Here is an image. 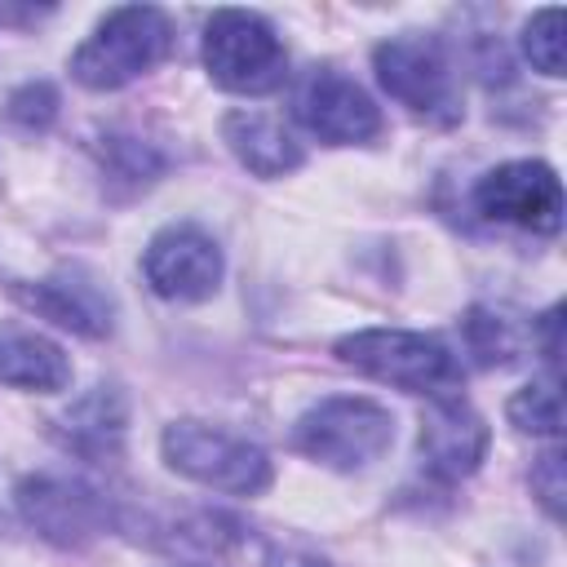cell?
I'll return each mask as SVG.
<instances>
[{
  "mask_svg": "<svg viewBox=\"0 0 567 567\" xmlns=\"http://www.w3.org/2000/svg\"><path fill=\"white\" fill-rule=\"evenodd\" d=\"M377 84L416 120L452 128L465 115V93L447 44L430 31H399L372 49Z\"/></svg>",
  "mask_w": 567,
  "mask_h": 567,
  "instance_id": "4",
  "label": "cell"
},
{
  "mask_svg": "<svg viewBox=\"0 0 567 567\" xmlns=\"http://www.w3.org/2000/svg\"><path fill=\"white\" fill-rule=\"evenodd\" d=\"M461 341L478 368H509L523 359V328L496 306H470L461 319Z\"/></svg>",
  "mask_w": 567,
  "mask_h": 567,
  "instance_id": "16",
  "label": "cell"
},
{
  "mask_svg": "<svg viewBox=\"0 0 567 567\" xmlns=\"http://www.w3.org/2000/svg\"><path fill=\"white\" fill-rule=\"evenodd\" d=\"M204 71L235 97H266L288 80V53L275 27L252 9H217L199 40Z\"/></svg>",
  "mask_w": 567,
  "mask_h": 567,
  "instance_id": "6",
  "label": "cell"
},
{
  "mask_svg": "<svg viewBox=\"0 0 567 567\" xmlns=\"http://www.w3.org/2000/svg\"><path fill=\"white\" fill-rule=\"evenodd\" d=\"M22 523L58 549H84L106 532V501L71 474H27L13 487Z\"/></svg>",
  "mask_w": 567,
  "mask_h": 567,
  "instance_id": "10",
  "label": "cell"
},
{
  "mask_svg": "<svg viewBox=\"0 0 567 567\" xmlns=\"http://www.w3.org/2000/svg\"><path fill=\"white\" fill-rule=\"evenodd\" d=\"M0 385L22 394H58L71 385V359L53 337L22 323H0Z\"/></svg>",
  "mask_w": 567,
  "mask_h": 567,
  "instance_id": "14",
  "label": "cell"
},
{
  "mask_svg": "<svg viewBox=\"0 0 567 567\" xmlns=\"http://www.w3.org/2000/svg\"><path fill=\"white\" fill-rule=\"evenodd\" d=\"M275 567H328L319 554H306V549H284L279 558H275Z\"/></svg>",
  "mask_w": 567,
  "mask_h": 567,
  "instance_id": "22",
  "label": "cell"
},
{
  "mask_svg": "<svg viewBox=\"0 0 567 567\" xmlns=\"http://www.w3.org/2000/svg\"><path fill=\"white\" fill-rule=\"evenodd\" d=\"M505 416L518 434H540V439H558L563 430V403H558V390L554 381H532L523 385L509 403H505Z\"/></svg>",
  "mask_w": 567,
  "mask_h": 567,
  "instance_id": "17",
  "label": "cell"
},
{
  "mask_svg": "<svg viewBox=\"0 0 567 567\" xmlns=\"http://www.w3.org/2000/svg\"><path fill=\"white\" fill-rule=\"evenodd\" d=\"M532 487H536L540 505L558 518V514H563V496H567V483H563V452H545V456L532 465Z\"/></svg>",
  "mask_w": 567,
  "mask_h": 567,
  "instance_id": "21",
  "label": "cell"
},
{
  "mask_svg": "<svg viewBox=\"0 0 567 567\" xmlns=\"http://www.w3.org/2000/svg\"><path fill=\"white\" fill-rule=\"evenodd\" d=\"M487 443H492V430L470 399H461V394H434L430 399V408L421 416L416 452L434 478H443V483L470 478L487 461Z\"/></svg>",
  "mask_w": 567,
  "mask_h": 567,
  "instance_id": "11",
  "label": "cell"
},
{
  "mask_svg": "<svg viewBox=\"0 0 567 567\" xmlns=\"http://www.w3.org/2000/svg\"><path fill=\"white\" fill-rule=\"evenodd\" d=\"M394 447V416L368 394H328L292 421V452L306 461L354 474Z\"/></svg>",
  "mask_w": 567,
  "mask_h": 567,
  "instance_id": "5",
  "label": "cell"
},
{
  "mask_svg": "<svg viewBox=\"0 0 567 567\" xmlns=\"http://www.w3.org/2000/svg\"><path fill=\"white\" fill-rule=\"evenodd\" d=\"M168 53H173V18L155 4H120L71 53V80L89 93H115L151 75Z\"/></svg>",
  "mask_w": 567,
  "mask_h": 567,
  "instance_id": "1",
  "label": "cell"
},
{
  "mask_svg": "<svg viewBox=\"0 0 567 567\" xmlns=\"http://www.w3.org/2000/svg\"><path fill=\"white\" fill-rule=\"evenodd\" d=\"M106 155H111V173L115 177H128V182H137V186H146L164 164L142 146V142H133V137H111L106 142Z\"/></svg>",
  "mask_w": 567,
  "mask_h": 567,
  "instance_id": "20",
  "label": "cell"
},
{
  "mask_svg": "<svg viewBox=\"0 0 567 567\" xmlns=\"http://www.w3.org/2000/svg\"><path fill=\"white\" fill-rule=\"evenodd\" d=\"M142 275H146L155 297L195 306V301L217 297V288L226 279V252L204 226L168 221L146 239Z\"/></svg>",
  "mask_w": 567,
  "mask_h": 567,
  "instance_id": "8",
  "label": "cell"
},
{
  "mask_svg": "<svg viewBox=\"0 0 567 567\" xmlns=\"http://www.w3.org/2000/svg\"><path fill=\"white\" fill-rule=\"evenodd\" d=\"M332 354L354 368L368 381L394 385L403 394H452L461 381V359L456 350L434 337V332H412V328H359L346 332Z\"/></svg>",
  "mask_w": 567,
  "mask_h": 567,
  "instance_id": "3",
  "label": "cell"
},
{
  "mask_svg": "<svg viewBox=\"0 0 567 567\" xmlns=\"http://www.w3.org/2000/svg\"><path fill=\"white\" fill-rule=\"evenodd\" d=\"M159 456L177 478L199 483L208 492H226V496H261L275 478L270 452L261 443H252L248 434H235L226 425L195 421V416L164 425Z\"/></svg>",
  "mask_w": 567,
  "mask_h": 567,
  "instance_id": "2",
  "label": "cell"
},
{
  "mask_svg": "<svg viewBox=\"0 0 567 567\" xmlns=\"http://www.w3.org/2000/svg\"><path fill=\"white\" fill-rule=\"evenodd\" d=\"M292 120L323 146H368L385 120L372 93L337 66H310L292 89Z\"/></svg>",
  "mask_w": 567,
  "mask_h": 567,
  "instance_id": "7",
  "label": "cell"
},
{
  "mask_svg": "<svg viewBox=\"0 0 567 567\" xmlns=\"http://www.w3.org/2000/svg\"><path fill=\"white\" fill-rule=\"evenodd\" d=\"M9 120L27 133H44L58 120V89L49 80H27L9 93Z\"/></svg>",
  "mask_w": 567,
  "mask_h": 567,
  "instance_id": "19",
  "label": "cell"
},
{
  "mask_svg": "<svg viewBox=\"0 0 567 567\" xmlns=\"http://www.w3.org/2000/svg\"><path fill=\"white\" fill-rule=\"evenodd\" d=\"M518 44H523V58L540 71V75H549V80H558L563 75V9H536L527 22H523V35H518Z\"/></svg>",
  "mask_w": 567,
  "mask_h": 567,
  "instance_id": "18",
  "label": "cell"
},
{
  "mask_svg": "<svg viewBox=\"0 0 567 567\" xmlns=\"http://www.w3.org/2000/svg\"><path fill=\"white\" fill-rule=\"evenodd\" d=\"M474 213L527 235H554L563 226V182L545 159H509L474 182Z\"/></svg>",
  "mask_w": 567,
  "mask_h": 567,
  "instance_id": "9",
  "label": "cell"
},
{
  "mask_svg": "<svg viewBox=\"0 0 567 567\" xmlns=\"http://www.w3.org/2000/svg\"><path fill=\"white\" fill-rule=\"evenodd\" d=\"M221 142L230 146V155L252 173V177H288L306 164V151L301 142L284 128V120L266 115V111H230L221 120Z\"/></svg>",
  "mask_w": 567,
  "mask_h": 567,
  "instance_id": "13",
  "label": "cell"
},
{
  "mask_svg": "<svg viewBox=\"0 0 567 567\" xmlns=\"http://www.w3.org/2000/svg\"><path fill=\"white\" fill-rule=\"evenodd\" d=\"M124 430H128V408H124V394L115 385H93L62 416V443L89 461L120 456Z\"/></svg>",
  "mask_w": 567,
  "mask_h": 567,
  "instance_id": "15",
  "label": "cell"
},
{
  "mask_svg": "<svg viewBox=\"0 0 567 567\" xmlns=\"http://www.w3.org/2000/svg\"><path fill=\"white\" fill-rule=\"evenodd\" d=\"M13 297L35 310L40 319L75 332V337H89V341H102L115 332V301L111 292L80 266H62L35 284H13Z\"/></svg>",
  "mask_w": 567,
  "mask_h": 567,
  "instance_id": "12",
  "label": "cell"
}]
</instances>
